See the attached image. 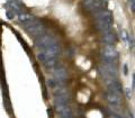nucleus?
<instances>
[{
    "label": "nucleus",
    "mask_w": 135,
    "mask_h": 118,
    "mask_svg": "<svg viewBox=\"0 0 135 118\" xmlns=\"http://www.w3.org/2000/svg\"><path fill=\"white\" fill-rule=\"evenodd\" d=\"M99 73L104 78V80L107 84L116 81V79H117V67L114 63L104 62L99 67Z\"/></svg>",
    "instance_id": "obj_1"
},
{
    "label": "nucleus",
    "mask_w": 135,
    "mask_h": 118,
    "mask_svg": "<svg viewBox=\"0 0 135 118\" xmlns=\"http://www.w3.org/2000/svg\"><path fill=\"white\" fill-rule=\"evenodd\" d=\"M59 53H60V46L57 45V44H54L52 46L47 47L45 50H42L41 53H38V60L42 61L43 63L44 62H46L47 60H50V59H54V57H56L59 55Z\"/></svg>",
    "instance_id": "obj_2"
},
{
    "label": "nucleus",
    "mask_w": 135,
    "mask_h": 118,
    "mask_svg": "<svg viewBox=\"0 0 135 118\" xmlns=\"http://www.w3.org/2000/svg\"><path fill=\"white\" fill-rule=\"evenodd\" d=\"M101 54H103L104 62H109V63H114L118 57V52L114 47V45H105L103 47Z\"/></svg>",
    "instance_id": "obj_3"
},
{
    "label": "nucleus",
    "mask_w": 135,
    "mask_h": 118,
    "mask_svg": "<svg viewBox=\"0 0 135 118\" xmlns=\"http://www.w3.org/2000/svg\"><path fill=\"white\" fill-rule=\"evenodd\" d=\"M24 25L26 27L27 33H28L31 36L38 37V36H41V34L43 33V31H44L43 25H42L38 20H36V19L29 21V23H27V24H24Z\"/></svg>",
    "instance_id": "obj_4"
},
{
    "label": "nucleus",
    "mask_w": 135,
    "mask_h": 118,
    "mask_svg": "<svg viewBox=\"0 0 135 118\" xmlns=\"http://www.w3.org/2000/svg\"><path fill=\"white\" fill-rule=\"evenodd\" d=\"M54 44H57L56 39L50 35L38 36L36 39H35V45H36L38 48H41V50H45V48L52 46Z\"/></svg>",
    "instance_id": "obj_5"
},
{
    "label": "nucleus",
    "mask_w": 135,
    "mask_h": 118,
    "mask_svg": "<svg viewBox=\"0 0 135 118\" xmlns=\"http://www.w3.org/2000/svg\"><path fill=\"white\" fill-rule=\"evenodd\" d=\"M53 75L54 80H56L57 82H62L68 78V72L63 67H57L53 70Z\"/></svg>",
    "instance_id": "obj_6"
},
{
    "label": "nucleus",
    "mask_w": 135,
    "mask_h": 118,
    "mask_svg": "<svg viewBox=\"0 0 135 118\" xmlns=\"http://www.w3.org/2000/svg\"><path fill=\"white\" fill-rule=\"evenodd\" d=\"M56 111L60 114L61 118H73L72 111L68 105H62V106H55Z\"/></svg>",
    "instance_id": "obj_7"
},
{
    "label": "nucleus",
    "mask_w": 135,
    "mask_h": 118,
    "mask_svg": "<svg viewBox=\"0 0 135 118\" xmlns=\"http://www.w3.org/2000/svg\"><path fill=\"white\" fill-rule=\"evenodd\" d=\"M83 6L89 11H97L101 8V1L100 0H86Z\"/></svg>",
    "instance_id": "obj_8"
},
{
    "label": "nucleus",
    "mask_w": 135,
    "mask_h": 118,
    "mask_svg": "<svg viewBox=\"0 0 135 118\" xmlns=\"http://www.w3.org/2000/svg\"><path fill=\"white\" fill-rule=\"evenodd\" d=\"M103 41L106 43V45H114L117 42V36L113 31H109L107 33H104L103 36Z\"/></svg>",
    "instance_id": "obj_9"
},
{
    "label": "nucleus",
    "mask_w": 135,
    "mask_h": 118,
    "mask_svg": "<svg viewBox=\"0 0 135 118\" xmlns=\"http://www.w3.org/2000/svg\"><path fill=\"white\" fill-rule=\"evenodd\" d=\"M98 20H103V21H106V23H109V24H113V16H111V12L108 10L100 11L98 15Z\"/></svg>",
    "instance_id": "obj_10"
},
{
    "label": "nucleus",
    "mask_w": 135,
    "mask_h": 118,
    "mask_svg": "<svg viewBox=\"0 0 135 118\" xmlns=\"http://www.w3.org/2000/svg\"><path fill=\"white\" fill-rule=\"evenodd\" d=\"M111 25L113 24H109V23H106V21H103V20L97 21V27L101 31H104V33H107V31H111Z\"/></svg>",
    "instance_id": "obj_11"
},
{
    "label": "nucleus",
    "mask_w": 135,
    "mask_h": 118,
    "mask_svg": "<svg viewBox=\"0 0 135 118\" xmlns=\"http://www.w3.org/2000/svg\"><path fill=\"white\" fill-rule=\"evenodd\" d=\"M34 19L35 18L32 15H28V14H20L19 15V20H20V23H24V24H27V23L34 20Z\"/></svg>",
    "instance_id": "obj_12"
},
{
    "label": "nucleus",
    "mask_w": 135,
    "mask_h": 118,
    "mask_svg": "<svg viewBox=\"0 0 135 118\" xmlns=\"http://www.w3.org/2000/svg\"><path fill=\"white\" fill-rule=\"evenodd\" d=\"M44 64H45V67H55V65L57 64V59L56 57H54V59H50V60H47L46 62H44Z\"/></svg>",
    "instance_id": "obj_13"
},
{
    "label": "nucleus",
    "mask_w": 135,
    "mask_h": 118,
    "mask_svg": "<svg viewBox=\"0 0 135 118\" xmlns=\"http://www.w3.org/2000/svg\"><path fill=\"white\" fill-rule=\"evenodd\" d=\"M120 35H122V38H123L124 41H127V39L130 38V36H128L127 31H125V29H122V31H120Z\"/></svg>",
    "instance_id": "obj_14"
},
{
    "label": "nucleus",
    "mask_w": 135,
    "mask_h": 118,
    "mask_svg": "<svg viewBox=\"0 0 135 118\" xmlns=\"http://www.w3.org/2000/svg\"><path fill=\"white\" fill-rule=\"evenodd\" d=\"M6 16H7V18H9V19H12L14 17H15V14H14V11H7L6 12Z\"/></svg>",
    "instance_id": "obj_15"
},
{
    "label": "nucleus",
    "mask_w": 135,
    "mask_h": 118,
    "mask_svg": "<svg viewBox=\"0 0 135 118\" xmlns=\"http://www.w3.org/2000/svg\"><path fill=\"white\" fill-rule=\"evenodd\" d=\"M126 92H127V98H130L131 99V97H132V94H131V90L130 89H126Z\"/></svg>",
    "instance_id": "obj_16"
},
{
    "label": "nucleus",
    "mask_w": 135,
    "mask_h": 118,
    "mask_svg": "<svg viewBox=\"0 0 135 118\" xmlns=\"http://www.w3.org/2000/svg\"><path fill=\"white\" fill-rule=\"evenodd\" d=\"M131 9H132V11L134 12V10H135V6H134V4H133V2L131 4Z\"/></svg>",
    "instance_id": "obj_17"
},
{
    "label": "nucleus",
    "mask_w": 135,
    "mask_h": 118,
    "mask_svg": "<svg viewBox=\"0 0 135 118\" xmlns=\"http://www.w3.org/2000/svg\"><path fill=\"white\" fill-rule=\"evenodd\" d=\"M110 118H120V117H119V116H116V115H114V116H111Z\"/></svg>",
    "instance_id": "obj_18"
},
{
    "label": "nucleus",
    "mask_w": 135,
    "mask_h": 118,
    "mask_svg": "<svg viewBox=\"0 0 135 118\" xmlns=\"http://www.w3.org/2000/svg\"><path fill=\"white\" fill-rule=\"evenodd\" d=\"M132 2H133V4H134L135 1H134V0H131V4H132Z\"/></svg>",
    "instance_id": "obj_19"
}]
</instances>
